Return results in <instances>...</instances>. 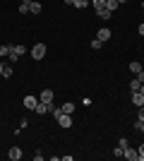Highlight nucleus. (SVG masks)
<instances>
[{
  "label": "nucleus",
  "mask_w": 144,
  "mask_h": 161,
  "mask_svg": "<svg viewBox=\"0 0 144 161\" xmlns=\"http://www.w3.org/2000/svg\"><path fill=\"white\" fill-rule=\"evenodd\" d=\"M27 53V46H22V43H17V46H10V53H7V58L12 63H17V58L19 55H24Z\"/></svg>",
  "instance_id": "obj_1"
},
{
  "label": "nucleus",
  "mask_w": 144,
  "mask_h": 161,
  "mask_svg": "<svg viewBox=\"0 0 144 161\" xmlns=\"http://www.w3.org/2000/svg\"><path fill=\"white\" fill-rule=\"evenodd\" d=\"M31 58H34V60H43V58H46V43H36V46L31 48Z\"/></svg>",
  "instance_id": "obj_2"
},
{
  "label": "nucleus",
  "mask_w": 144,
  "mask_h": 161,
  "mask_svg": "<svg viewBox=\"0 0 144 161\" xmlns=\"http://www.w3.org/2000/svg\"><path fill=\"white\" fill-rule=\"evenodd\" d=\"M55 120H58V125H60V128H65V130L72 128V115H70V113H60Z\"/></svg>",
  "instance_id": "obj_3"
},
{
  "label": "nucleus",
  "mask_w": 144,
  "mask_h": 161,
  "mask_svg": "<svg viewBox=\"0 0 144 161\" xmlns=\"http://www.w3.org/2000/svg\"><path fill=\"white\" fill-rule=\"evenodd\" d=\"M123 156H125L127 161H137V156H139V154H137V149H132L130 144H127V147L123 149Z\"/></svg>",
  "instance_id": "obj_4"
},
{
  "label": "nucleus",
  "mask_w": 144,
  "mask_h": 161,
  "mask_svg": "<svg viewBox=\"0 0 144 161\" xmlns=\"http://www.w3.org/2000/svg\"><path fill=\"white\" fill-rule=\"evenodd\" d=\"M96 39L103 41V43H106V41H110V29H108V27H101V29H99V34H96Z\"/></svg>",
  "instance_id": "obj_5"
},
{
  "label": "nucleus",
  "mask_w": 144,
  "mask_h": 161,
  "mask_svg": "<svg viewBox=\"0 0 144 161\" xmlns=\"http://www.w3.org/2000/svg\"><path fill=\"white\" fill-rule=\"evenodd\" d=\"M7 159H10V161H19V159H22V149H19V147H10Z\"/></svg>",
  "instance_id": "obj_6"
},
{
  "label": "nucleus",
  "mask_w": 144,
  "mask_h": 161,
  "mask_svg": "<svg viewBox=\"0 0 144 161\" xmlns=\"http://www.w3.org/2000/svg\"><path fill=\"white\" fill-rule=\"evenodd\" d=\"M36 103H39V96H24V108H29V111H34Z\"/></svg>",
  "instance_id": "obj_7"
},
{
  "label": "nucleus",
  "mask_w": 144,
  "mask_h": 161,
  "mask_svg": "<svg viewBox=\"0 0 144 161\" xmlns=\"http://www.w3.org/2000/svg\"><path fill=\"white\" fill-rule=\"evenodd\" d=\"M39 101H43V103H53V92H51V89H43L41 96H39Z\"/></svg>",
  "instance_id": "obj_8"
},
{
  "label": "nucleus",
  "mask_w": 144,
  "mask_h": 161,
  "mask_svg": "<svg viewBox=\"0 0 144 161\" xmlns=\"http://www.w3.org/2000/svg\"><path fill=\"white\" fill-rule=\"evenodd\" d=\"M29 12H31V14H41V12H43V5H41V3H36V0H31Z\"/></svg>",
  "instance_id": "obj_9"
},
{
  "label": "nucleus",
  "mask_w": 144,
  "mask_h": 161,
  "mask_svg": "<svg viewBox=\"0 0 144 161\" xmlns=\"http://www.w3.org/2000/svg\"><path fill=\"white\" fill-rule=\"evenodd\" d=\"M132 103H135V106H144V96L139 94V92H132Z\"/></svg>",
  "instance_id": "obj_10"
},
{
  "label": "nucleus",
  "mask_w": 144,
  "mask_h": 161,
  "mask_svg": "<svg viewBox=\"0 0 144 161\" xmlns=\"http://www.w3.org/2000/svg\"><path fill=\"white\" fill-rule=\"evenodd\" d=\"M34 111H36V113H39V115H46V113H48V103H43V101H39Z\"/></svg>",
  "instance_id": "obj_11"
},
{
  "label": "nucleus",
  "mask_w": 144,
  "mask_h": 161,
  "mask_svg": "<svg viewBox=\"0 0 144 161\" xmlns=\"http://www.w3.org/2000/svg\"><path fill=\"white\" fill-rule=\"evenodd\" d=\"M130 72L132 75H139V72H142V63H139V60H132L130 63Z\"/></svg>",
  "instance_id": "obj_12"
},
{
  "label": "nucleus",
  "mask_w": 144,
  "mask_h": 161,
  "mask_svg": "<svg viewBox=\"0 0 144 161\" xmlns=\"http://www.w3.org/2000/svg\"><path fill=\"white\" fill-rule=\"evenodd\" d=\"M29 7H31V0H22L19 3V14H27Z\"/></svg>",
  "instance_id": "obj_13"
},
{
  "label": "nucleus",
  "mask_w": 144,
  "mask_h": 161,
  "mask_svg": "<svg viewBox=\"0 0 144 161\" xmlns=\"http://www.w3.org/2000/svg\"><path fill=\"white\" fill-rule=\"evenodd\" d=\"M62 113H70V115H72V113H75V103H72V101H67V103H62Z\"/></svg>",
  "instance_id": "obj_14"
},
{
  "label": "nucleus",
  "mask_w": 144,
  "mask_h": 161,
  "mask_svg": "<svg viewBox=\"0 0 144 161\" xmlns=\"http://www.w3.org/2000/svg\"><path fill=\"white\" fill-rule=\"evenodd\" d=\"M118 5H120L118 0H106V10H110V12H115V10H118Z\"/></svg>",
  "instance_id": "obj_15"
},
{
  "label": "nucleus",
  "mask_w": 144,
  "mask_h": 161,
  "mask_svg": "<svg viewBox=\"0 0 144 161\" xmlns=\"http://www.w3.org/2000/svg\"><path fill=\"white\" fill-rule=\"evenodd\" d=\"M72 7H77V10H84V7H89V0H75V3H72Z\"/></svg>",
  "instance_id": "obj_16"
},
{
  "label": "nucleus",
  "mask_w": 144,
  "mask_h": 161,
  "mask_svg": "<svg viewBox=\"0 0 144 161\" xmlns=\"http://www.w3.org/2000/svg\"><path fill=\"white\" fill-rule=\"evenodd\" d=\"M139 87H142V82L135 77V80H130V92H139Z\"/></svg>",
  "instance_id": "obj_17"
},
{
  "label": "nucleus",
  "mask_w": 144,
  "mask_h": 161,
  "mask_svg": "<svg viewBox=\"0 0 144 161\" xmlns=\"http://www.w3.org/2000/svg\"><path fill=\"white\" fill-rule=\"evenodd\" d=\"M91 5H94V10L99 12V10H103V7H106V0H91Z\"/></svg>",
  "instance_id": "obj_18"
},
{
  "label": "nucleus",
  "mask_w": 144,
  "mask_h": 161,
  "mask_svg": "<svg viewBox=\"0 0 144 161\" xmlns=\"http://www.w3.org/2000/svg\"><path fill=\"white\" fill-rule=\"evenodd\" d=\"M110 10H106V7H103V10H99V17H101V19H110Z\"/></svg>",
  "instance_id": "obj_19"
},
{
  "label": "nucleus",
  "mask_w": 144,
  "mask_h": 161,
  "mask_svg": "<svg viewBox=\"0 0 144 161\" xmlns=\"http://www.w3.org/2000/svg\"><path fill=\"white\" fill-rule=\"evenodd\" d=\"M101 46H103V41H99V39H91V51H101Z\"/></svg>",
  "instance_id": "obj_20"
},
{
  "label": "nucleus",
  "mask_w": 144,
  "mask_h": 161,
  "mask_svg": "<svg viewBox=\"0 0 144 161\" xmlns=\"http://www.w3.org/2000/svg\"><path fill=\"white\" fill-rule=\"evenodd\" d=\"M7 53H10V46H5V43H0V58H5Z\"/></svg>",
  "instance_id": "obj_21"
},
{
  "label": "nucleus",
  "mask_w": 144,
  "mask_h": 161,
  "mask_svg": "<svg viewBox=\"0 0 144 161\" xmlns=\"http://www.w3.org/2000/svg\"><path fill=\"white\" fill-rule=\"evenodd\" d=\"M137 161H144V142H142V144H139V149H137Z\"/></svg>",
  "instance_id": "obj_22"
},
{
  "label": "nucleus",
  "mask_w": 144,
  "mask_h": 161,
  "mask_svg": "<svg viewBox=\"0 0 144 161\" xmlns=\"http://www.w3.org/2000/svg\"><path fill=\"white\" fill-rule=\"evenodd\" d=\"M3 77H12V67L5 65V70H3Z\"/></svg>",
  "instance_id": "obj_23"
},
{
  "label": "nucleus",
  "mask_w": 144,
  "mask_h": 161,
  "mask_svg": "<svg viewBox=\"0 0 144 161\" xmlns=\"http://www.w3.org/2000/svg\"><path fill=\"white\" fill-rule=\"evenodd\" d=\"M113 156H123V147H120V144H118V147L113 149Z\"/></svg>",
  "instance_id": "obj_24"
},
{
  "label": "nucleus",
  "mask_w": 144,
  "mask_h": 161,
  "mask_svg": "<svg viewBox=\"0 0 144 161\" xmlns=\"http://www.w3.org/2000/svg\"><path fill=\"white\" fill-rule=\"evenodd\" d=\"M137 120H144V106H139V111H137Z\"/></svg>",
  "instance_id": "obj_25"
},
{
  "label": "nucleus",
  "mask_w": 144,
  "mask_h": 161,
  "mask_svg": "<svg viewBox=\"0 0 144 161\" xmlns=\"http://www.w3.org/2000/svg\"><path fill=\"white\" fill-rule=\"evenodd\" d=\"M137 80H139V82H142V84H144V70H142V72L137 75Z\"/></svg>",
  "instance_id": "obj_26"
},
{
  "label": "nucleus",
  "mask_w": 144,
  "mask_h": 161,
  "mask_svg": "<svg viewBox=\"0 0 144 161\" xmlns=\"http://www.w3.org/2000/svg\"><path fill=\"white\" fill-rule=\"evenodd\" d=\"M137 31H139V36H144V24H139V29H137Z\"/></svg>",
  "instance_id": "obj_27"
},
{
  "label": "nucleus",
  "mask_w": 144,
  "mask_h": 161,
  "mask_svg": "<svg viewBox=\"0 0 144 161\" xmlns=\"http://www.w3.org/2000/svg\"><path fill=\"white\" fill-rule=\"evenodd\" d=\"M62 3H65V5H72V3H75V0H62Z\"/></svg>",
  "instance_id": "obj_28"
},
{
  "label": "nucleus",
  "mask_w": 144,
  "mask_h": 161,
  "mask_svg": "<svg viewBox=\"0 0 144 161\" xmlns=\"http://www.w3.org/2000/svg\"><path fill=\"white\" fill-rule=\"evenodd\" d=\"M3 70H5V63H0V75H3Z\"/></svg>",
  "instance_id": "obj_29"
},
{
  "label": "nucleus",
  "mask_w": 144,
  "mask_h": 161,
  "mask_svg": "<svg viewBox=\"0 0 144 161\" xmlns=\"http://www.w3.org/2000/svg\"><path fill=\"white\" fill-rule=\"evenodd\" d=\"M139 94H142V96H144V84H142V87H139Z\"/></svg>",
  "instance_id": "obj_30"
},
{
  "label": "nucleus",
  "mask_w": 144,
  "mask_h": 161,
  "mask_svg": "<svg viewBox=\"0 0 144 161\" xmlns=\"http://www.w3.org/2000/svg\"><path fill=\"white\" fill-rule=\"evenodd\" d=\"M118 3H120V5H123V3H127V0H118Z\"/></svg>",
  "instance_id": "obj_31"
},
{
  "label": "nucleus",
  "mask_w": 144,
  "mask_h": 161,
  "mask_svg": "<svg viewBox=\"0 0 144 161\" xmlns=\"http://www.w3.org/2000/svg\"><path fill=\"white\" fill-rule=\"evenodd\" d=\"M142 7H144V3H142Z\"/></svg>",
  "instance_id": "obj_32"
}]
</instances>
